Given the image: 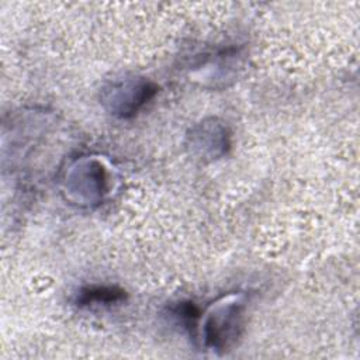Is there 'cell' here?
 Wrapping results in <instances>:
<instances>
[{
  "instance_id": "cell-1",
  "label": "cell",
  "mask_w": 360,
  "mask_h": 360,
  "mask_svg": "<svg viewBox=\"0 0 360 360\" xmlns=\"http://www.w3.org/2000/svg\"><path fill=\"white\" fill-rule=\"evenodd\" d=\"M240 328V314L235 305L221 309L207 322V340L214 347H224L238 336Z\"/></svg>"
},
{
  "instance_id": "cell-2",
  "label": "cell",
  "mask_w": 360,
  "mask_h": 360,
  "mask_svg": "<svg viewBox=\"0 0 360 360\" xmlns=\"http://www.w3.org/2000/svg\"><path fill=\"white\" fill-rule=\"evenodd\" d=\"M124 297V291L114 287H91L82 291L79 302L82 305L97 304H111L120 301Z\"/></svg>"
}]
</instances>
